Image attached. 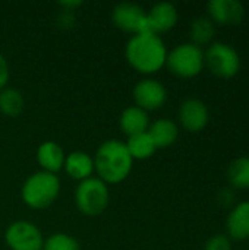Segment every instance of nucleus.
I'll return each mask as SVG.
<instances>
[{
	"instance_id": "obj_12",
	"label": "nucleus",
	"mask_w": 249,
	"mask_h": 250,
	"mask_svg": "<svg viewBox=\"0 0 249 250\" xmlns=\"http://www.w3.org/2000/svg\"><path fill=\"white\" fill-rule=\"evenodd\" d=\"M179 13L173 3L160 1L147 10V31L153 34H163L175 28L178 23Z\"/></svg>"
},
{
	"instance_id": "obj_15",
	"label": "nucleus",
	"mask_w": 249,
	"mask_h": 250,
	"mask_svg": "<svg viewBox=\"0 0 249 250\" xmlns=\"http://www.w3.org/2000/svg\"><path fill=\"white\" fill-rule=\"evenodd\" d=\"M119 126L128 138L145 133L150 126L148 113L136 105H129L122 111L119 117Z\"/></svg>"
},
{
	"instance_id": "obj_10",
	"label": "nucleus",
	"mask_w": 249,
	"mask_h": 250,
	"mask_svg": "<svg viewBox=\"0 0 249 250\" xmlns=\"http://www.w3.org/2000/svg\"><path fill=\"white\" fill-rule=\"evenodd\" d=\"M178 119L186 132L198 133L207 127L210 122V111L207 104L200 98H186L179 105Z\"/></svg>"
},
{
	"instance_id": "obj_24",
	"label": "nucleus",
	"mask_w": 249,
	"mask_h": 250,
	"mask_svg": "<svg viewBox=\"0 0 249 250\" xmlns=\"http://www.w3.org/2000/svg\"><path fill=\"white\" fill-rule=\"evenodd\" d=\"M9 82V64L3 54H0V91L6 88Z\"/></svg>"
},
{
	"instance_id": "obj_3",
	"label": "nucleus",
	"mask_w": 249,
	"mask_h": 250,
	"mask_svg": "<svg viewBox=\"0 0 249 250\" xmlns=\"http://www.w3.org/2000/svg\"><path fill=\"white\" fill-rule=\"evenodd\" d=\"M60 193V180L57 174L47 171H37L31 174L22 185L21 198L22 202L31 209L48 208Z\"/></svg>"
},
{
	"instance_id": "obj_27",
	"label": "nucleus",
	"mask_w": 249,
	"mask_h": 250,
	"mask_svg": "<svg viewBox=\"0 0 249 250\" xmlns=\"http://www.w3.org/2000/svg\"><path fill=\"white\" fill-rule=\"evenodd\" d=\"M219 201L223 204V205H229V204H232L233 202V193L229 190V189H223L220 193H219Z\"/></svg>"
},
{
	"instance_id": "obj_16",
	"label": "nucleus",
	"mask_w": 249,
	"mask_h": 250,
	"mask_svg": "<svg viewBox=\"0 0 249 250\" xmlns=\"http://www.w3.org/2000/svg\"><path fill=\"white\" fill-rule=\"evenodd\" d=\"M63 170L66 174L78 182L92 177L94 173V160L84 151H73L65 158Z\"/></svg>"
},
{
	"instance_id": "obj_18",
	"label": "nucleus",
	"mask_w": 249,
	"mask_h": 250,
	"mask_svg": "<svg viewBox=\"0 0 249 250\" xmlns=\"http://www.w3.org/2000/svg\"><path fill=\"white\" fill-rule=\"evenodd\" d=\"M189 35L192 44L198 47L210 45L216 35V25L208 16H200L192 21L189 28Z\"/></svg>"
},
{
	"instance_id": "obj_21",
	"label": "nucleus",
	"mask_w": 249,
	"mask_h": 250,
	"mask_svg": "<svg viewBox=\"0 0 249 250\" xmlns=\"http://www.w3.org/2000/svg\"><path fill=\"white\" fill-rule=\"evenodd\" d=\"M25 108V98L16 88H4L0 91V113L6 117H18Z\"/></svg>"
},
{
	"instance_id": "obj_6",
	"label": "nucleus",
	"mask_w": 249,
	"mask_h": 250,
	"mask_svg": "<svg viewBox=\"0 0 249 250\" xmlns=\"http://www.w3.org/2000/svg\"><path fill=\"white\" fill-rule=\"evenodd\" d=\"M204 60L208 70L222 79L235 78L241 70V56L238 50L223 41L211 42L204 51Z\"/></svg>"
},
{
	"instance_id": "obj_20",
	"label": "nucleus",
	"mask_w": 249,
	"mask_h": 250,
	"mask_svg": "<svg viewBox=\"0 0 249 250\" xmlns=\"http://www.w3.org/2000/svg\"><path fill=\"white\" fill-rule=\"evenodd\" d=\"M125 146H126L129 155L132 157V160H147V158H151L156 154V151H157L153 139L150 138V135L147 132L128 138L126 142H125Z\"/></svg>"
},
{
	"instance_id": "obj_22",
	"label": "nucleus",
	"mask_w": 249,
	"mask_h": 250,
	"mask_svg": "<svg viewBox=\"0 0 249 250\" xmlns=\"http://www.w3.org/2000/svg\"><path fill=\"white\" fill-rule=\"evenodd\" d=\"M43 250H81L78 240L66 233H54L44 240Z\"/></svg>"
},
{
	"instance_id": "obj_1",
	"label": "nucleus",
	"mask_w": 249,
	"mask_h": 250,
	"mask_svg": "<svg viewBox=\"0 0 249 250\" xmlns=\"http://www.w3.org/2000/svg\"><path fill=\"white\" fill-rule=\"evenodd\" d=\"M167 53L161 37L148 31L132 35L125 47L126 62L142 75H153L164 67Z\"/></svg>"
},
{
	"instance_id": "obj_8",
	"label": "nucleus",
	"mask_w": 249,
	"mask_h": 250,
	"mask_svg": "<svg viewBox=\"0 0 249 250\" xmlns=\"http://www.w3.org/2000/svg\"><path fill=\"white\" fill-rule=\"evenodd\" d=\"M112 21L120 31L136 35L147 31V10L132 1H122L112 10Z\"/></svg>"
},
{
	"instance_id": "obj_5",
	"label": "nucleus",
	"mask_w": 249,
	"mask_h": 250,
	"mask_svg": "<svg viewBox=\"0 0 249 250\" xmlns=\"http://www.w3.org/2000/svg\"><path fill=\"white\" fill-rule=\"evenodd\" d=\"M110 202V190L98 177H90L78 183L75 190V204L81 214L97 217L103 214Z\"/></svg>"
},
{
	"instance_id": "obj_13",
	"label": "nucleus",
	"mask_w": 249,
	"mask_h": 250,
	"mask_svg": "<svg viewBox=\"0 0 249 250\" xmlns=\"http://www.w3.org/2000/svg\"><path fill=\"white\" fill-rule=\"evenodd\" d=\"M226 236L230 240H249V201L236 204L226 218Z\"/></svg>"
},
{
	"instance_id": "obj_7",
	"label": "nucleus",
	"mask_w": 249,
	"mask_h": 250,
	"mask_svg": "<svg viewBox=\"0 0 249 250\" xmlns=\"http://www.w3.org/2000/svg\"><path fill=\"white\" fill-rule=\"evenodd\" d=\"M4 242L10 250H43L44 237L35 224L19 220L6 229Z\"/></svg>"
},
{
	"instance_id": "obj_9",
	"label": "nucleus",
	"mask_w": 249,
	"mask_h": 250,
	"mask_svg": "<svg viewBox=\"0 0 249 250\" xmlns=\"http://www.w3.org/2000/svg\"><path fill=\"white\" fill-rule=\"evenodd\" d=\"M132 97L136 107L142 108L147 113L156 111L166 104L167 89L160 81L153 78H145L135 83Z\"/></svg>"
},
{
	"instance_id": "obj_25",
	"label": "nucleus",
	"mask_w": 249,
	"mask_h": 250,
	"mask_svg": "<svg viewBox=\"0 0 249 250\" xmlns=\"http://www.w3.org/2000/svg\"><path fill=\"white\" fill-rule=\"evenodd\" d=\"M59 23H60V26H65V28L73 26V23H75V13L69 12V10H62L60 15H59Z\"/></svg>"
},
{
	"instance_id": "obj_26",
	"label": "nucleus",
	"mask_w": 249,
	"mask_h": 250,
	"mask_svg": "<svg viewBox=\"0 0 249 250\" xmlns=\"http://www.w3.org/2000/svg\"><path fill=\"white\" fill-rule=\"evenodd\" d=\"M60 6L62 10H69V12H75L76 7L82 6V1H78V0H73V1H59L57 3Z\"/></svg>"
},
{
	"instance_id": "obj_23",
	"label": "nucleus",
	"mask_w": 249,
	"mask_h": 250,
	"mask_svg": "<svg viewBox=\"0 0 249 250\" xmlns=\"http://www.w3.org/2000/svg\"><path fill=\"white\" fill-rule=\"evenodd\" d=\"M203 250H233V246L226 234H214L205 242Z\"/></svg>"
},
{
	"instance_id": "obj_11",
	"label": "nucleus",
	"mask_w": 249,
	"mask_h": 250,
	"mask_svg": "<svg viewBox=\"0 0 249 250\" xmlns=\"http://www.w3.org/2000/svg\"><path fill=\"white\" fill-rule=\"evenodd\" d=\"M208 18L214 25H239L245 19V6L238 0H211L207 3Z\"/></svg>"
},
{
	"instance_id": "obj_4",
	"label": "nucleus",
	"mask_w": 249,
	"mask_h": 250,
	"mask_svg": "<svg viewBox=\"0 0 249 250\" xmlns=\"http://www.w3.org/2000/svg\"><path fill=\"white\" fill-rule=\"evenodd\" d=\"M166 66L178 78H195L205 67L204 50L192 42H182L167 53Z\"/></svg>"
},
{
	"instance_id": "obj_17",
	"label": "nucleus",
	"mask_w": 249,
	"mask_h": 250,
	"mask_svg": "<svg viewBox=\"0 0 249 250\" xmlns=\"http://www.w3.org/2000/svg\"><path fill=\"white\" fill-rule=\"evenodd\" d=\"M147 133L153 139L157 149L158 148H167L178 141L179 127L170 119H158V120L150 123Z\"/></svg>"
},
{
	"instance_id": "obj_19",
	"label": "nucleus",
	"mask_w": 249,
	"mask_h": 250,
	"mask_svg": "<svg viewBox=\"0 0 249 250\" xmlns=\"http://www.w3.org/2000/svg\"><path fill=\"white\" fill-rule=\"evenodd\" d=\"M226 179L229 185L233 189H249V157H239L235 158L227 170H226Z\"/></svg>"
},
{
	"instance_id": "obj_2",
	"label": "nucleus",
	"mask_w": 249,
	"mask_h": 250,
	"mask_svg": "<svg viewBox=\"0 0 249 250\" xmlns=\"http://www.w3.org/2000/svg\"><path fill=\"white\" fill-rule=\"evenodd\" d=\"M92 160L94 171L106 185H117L123 182L128 179L134 167V160L129 155L125 142L117 139L104 141L95 151Z\"/></svg>"
},
{
	"instance_id": "obj_14",
	"label": "nucleus",
	"mask_w": 249,
	"mask_h": 250,
	"mask_svg": "<svg viewBox=\"0 0 249 250\" xmlns=\"http://www.w3.org/2000/svg\"><path fill=\"white\" fill-rule=\"evenodd\" d=\"M65 158L63 148L54 141H45L37 149V163L40 164L41 171L57 174L63 170Z\"/></svg>"
}]
</instances>
